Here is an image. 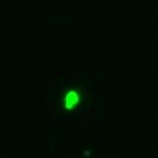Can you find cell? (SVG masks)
<instances>
[{
  "label": "cell",
  "mask_w": 158,
  "mask_h": 158,
  "mask_svg": "<svg viewBox=\"0 0 158 158\" xmlns=\"http://www.w3.org/2000/svg\"><path fill=\"white\" fill-rule=\"evenodd\" d=\"M80 102V95H78V92L77 90H70V92H66V95H65V109L66 111H71V109H75L77 105Z\"/></svg>",
  "instance_id": "obj_1"
},
{
  "label": "cell",
  "mask_w": 158,
  "mask_h": 158,
  "mask_svg": "<svg viewBox=\"0 0 158 158\" xmlns=\"http://www.w3.org/2000/svg\"><path fill=\"white\" fill-rule=\"evenodd\" d=\"M83 157H90V150H85L83 151Z\"/></svg>",
  "instance_id": "obj_2"
}]
</instances>
